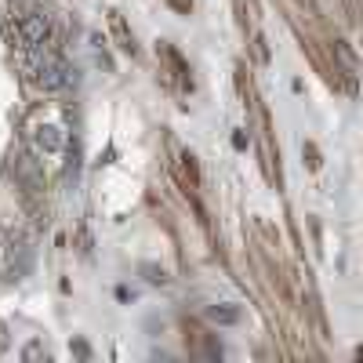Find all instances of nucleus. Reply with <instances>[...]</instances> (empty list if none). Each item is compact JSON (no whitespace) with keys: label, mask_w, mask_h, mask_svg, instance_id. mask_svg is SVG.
I'll return each instance as SVG.
<instances>
[{"label":"nucleus","mask_w":363,"mask_h":363,"mask_svg":"<svg viewBox=\"0 0 363 363\" xmlns=\"http://www.w3.org/2000/svg\"><path fill=\"white\" fill-rule=\"evenodd\" d=\"M40 356L48 359V349H44V345H37V342H33V345H26V349H22V359H40Z\"/></svg>","instance_id":"9d476101"},{"label":"nucleus","mask_w":363,"mask_h":363,"mask_svg":"<svg viewBox=\"0 0 363 363\" xmlns=\"http://www.w3.org/2000/svg\"><path fill=\"white\" fill-rule=\"evenodd\" d=\"M301 157H309V167H320V153H316V145H313V142L301 145Z\"/></svg>","instance_id":"9b49d317"},{"label":"nucleus","mask_w":363,"mask_h":363,"mask_svg":"<svg viewBox=\"0 0 363 363\" xmlns=\"http://www.w3.org/2000/svg\"><path fill=\"white\" fill-rule=\"evenodd\" d=\"M233 145H236V149H244V145H247V135H244V131H236V135H233Z\"/></svg>","instance_id":"f8f14e48"},{"label":"nucleus","mask_w":363,"mask_h":363,"mask_svg":"<svg viewBox=\"0 0 363 363\" xmlns=\"http://www.w3.org/2000/svg\"><path fill=\"white\" fill-rule=\"evenodd\" d=\"M203 320L218 323V327H233V323H240V309L236 306H211V309H203Z\"/></svg>","instance_id":"423d86ee"},{"label":"nucleus","mask_w":363,"mask_h":363,"mask_svg":"<svg viewBox=\"0 0 363 363\" xmlns=\"http://www.w3.org/2000/svg\"><path fill=\"white\" fill-rule=\"evenodd\" d=\"M157 58H160V73H167V80H174L182 91H193V69H189V62L182 58V51L174 48V44H167V40H160L157 44Z\"/></svg>","instance_id":"f03ea898"},{"label":"nucleus","mask_w":363,"mask_h":363,"mask_svg":"<svg viewBox=\"0 0 363 363\" xmlns=\"http://www.w3.org/2000/svg\"><path fill=\"white\" fill-rule=\"evenodd\" d=\"M29 138H33L37 153H58V149L66 145L62 128H55V124H40V128H33V131H29Z\"/></svg>","instance_id":"39448f33"},{"label":"nucleus","mask_w":363,"mask_h":363,"mask_svg":"<svg viewBox=\"0 0 363 363\" xmlns=\"http://www.w3.org/2000/svg\"><path fill=\"white\" fill-rule=\"evenodd\" d=\"M255 58H258L262 66L269 62V44H265V37H262V33H255Z\"/></svg>","instance_id":"1a4fd4ad"},{"label":"nucleus","mask_w":363,"mask_h":363,"mask_svg":"<svg viewBox=\"0 0 363 363\" xmlns=\"http://www.w3.org/2000/svg\"><path fill=\"white\" fill-rule=\"evenodd\" d=\"M15 178H18V186L26 193H44V167L33 153H15V164H11Z\"/></svg>","instance_id":"7ed1b4c3"},{"label":"nucleus","mask_w":363,"mask_h":363,"mask_svg":"<svg viewBox=\"0 0 363 363\" xmlns=\"http://www.w3.org/2000/svg\"><path fill=\"white\" fill-rule=\"evenodd\" d=\"M330 48H335V55L342 58V62H345L349 69H356V55H352V48H349L345 40H335V44H330Z\"/></svg>","instance_id":"6e6552de"},{"label":"nucleus","mask_w":363,"mask_h":363,"mask_svg":"<svg viewBox=\"0 0 363 363\" xmlns=\"http://www.w3.org/2000/svg\"><path fill=\"white\" fill-rule=\"evenodd\" d=\"M48 33H51V15H48L44 8L26 11V15L18 18V26H15V37H18V48H22V51L40 48V44L48 40Z\"/></svg>","instance_id":"f257e3e1"},{"label":"nucleus","mask_w":363,"mask_h":363,"mask_svg":"<svg viewBox=\"0 0 363 363\" xmlns=\"http://www.w3.org/2000/svg\"><path fill=\"white\" fill-rule=\"evenodd\" d=\"M142 272H145L149 284H167V280H171L167 269H160V265H153V262H142Z\"/></svg>","instance_id":"0eeeda50"},{"label":"nucleus","mask_w":363,"mask_h":363,"mask_svg":"<svg viewBox=\"0 0 363 363\" xmlns=\"http://www.w3.org/2000/svg\"><path fill=\"white\" fill-rule=\"evenodd\" d=\"M106 22H109V33H113L116 48L124 51V55H131V58H138V44H135V33H131V26L124 22V15H120L116 8H109L106 11Z\"/></svg>","instance_id":"20e7f679"}]
</instances>
